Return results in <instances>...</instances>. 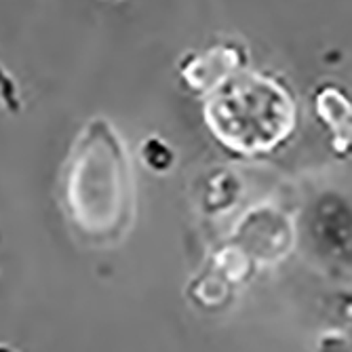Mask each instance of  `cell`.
<instances>
[{"label": "cell", "mask_w": 352, "mask_h": 352, "mask_svg": "<svg viewBox=\"0 0 352 352\" xmlns=\"http://www.w3.org/2000/svg\"><path fill=\"white\" fill-rule=\"evenodd\" d=\"M205 116L223 146L253 154L287 138L294 124V106L274 80L251 74L219 91Z\"/></svg>", "instance_id": "cell-2"}, {"label": "cell", "mask_w": 352, "mask_h": 352, "mask_svg": "<svg viewBox=\"0 0 352 352\" xmlns=\"http://www.w3.org/2000/svg\"><path fill=\"white\" fill-rule=\"evenodd\" d=\"M142 158H144V163H146L148 169H152V171H165L173 163V152H171V148L165 142L156 140V138H150L142 146Z\"/></svg>", "instance_id": "cell-3"}, {"label": "cell", "mask_w": 352, "mask_h": 352, "mask_svg": "<svg viewBox=\"0 0 352 352\" xmlns=\"http://www.w3.org/2000/svg\"><path fill=\"white\" fill-rule=\"evenodd\" d=\"M0 106H3L9 114H19L23 108L19 87H17L15 78L3 66H0Z\"/></svg>", "instance_id": "cell-4"}, {"label": "cell", "mask_w": 352, "mask_h": 352, "mask_svg": "<svg viewBox=\"0 0 352 352\" xmlns=\"http://www.w3.org/2000/svg\"><path fill=\"white\" fill-rule=\"evenodd\" d=\"M0 352H17V350L9 348V346H5V344H0Z\"/></svg>", "instance_id": "cell-5"}, {"label": "cell", "mask_w": 352, "mask_h": 352, "mask_svg": "<svg viewBox=\"0 0 352 352\" xmlns=\"http://www.w3.org/2000/svg\"><path fill=\"white\" fill-rule=\"evenodd\" d=\"M57 201L72 234L89 247L116 245L129 232L135 205L131 163L106 118H91L72 142Z\"/></svg>", "instance_id": "cell-1"}]
</instances>
